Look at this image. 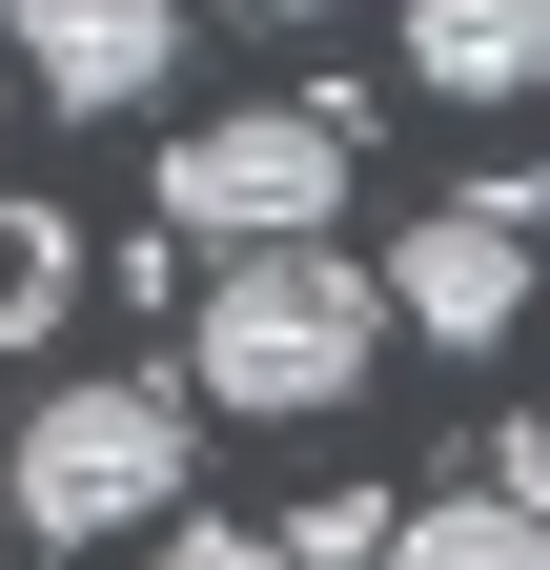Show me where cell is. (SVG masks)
<instances>
[{"instance_id":"obj_1","label":"cell","mask_w":550,"mask_h":570,"mask_svg":"<svg viewBox=\"0 0 550 570\" xmlns=\"http://www.w3.org/2000/svg\"><path fill=\"white\" fill-rule=\"evenodd\" d=\"M367 346H387V285L347 265V245H265V265H225L204 285V407H265V428H306V407H347L367 387Z\"/></svg>"},{"instance_id":"obj_6","label":"cell","mask_w":550,"mask_h":570,"mask_svg":"<svg viewBox=\"0 0 550 570\" xmlns=\"http://www.w3.org/2000/svg\"><path fill=\"white\" fill-rule=\"evenodd\" d=\"M407 82L429 102H530L550 82V0H407Z\"/></svg>"},{"instance_id":"obj_11","label":"cell","mask_w":550,"mask_h":570,"mask_svg":"<svg viewBox=\"0 0 550 570\" xmlns=\"http://www.w3.org/2000/svg\"><path fill=\"white\" fill-rule=\"evenodd\" d=\"M0 550H21V510H0Z\"/></svg>"},{"instance_id":"obj_9","label":"cell","mask_w":550,"mask_h":570,"mask_svg":"<svg viewBox=\"0 0 550 570\" xmlns=\"http://www.w3.org/2000/svg\"><path fill=\"white\" fill-rule=\"evenodd\" d=\"M144 570H306V550H286V530H164Z\"/></svg>"},{"instance_id":"obj_4","label":"cell","mask_w":550,"mask_h":570,"mask_svg":"<svg viewBox=\"0 0 550 570\" xmlns=\"http://www.w3.org/2000/svg\"><path fill=\"white\" fill-rule=\"evenodd\" d=\"M530 245H550L530 184H449L429 225L387 245V326H407V346H510V326H530Z\"/></svg>"},{"instance_id":"obj_10","label":"cell","mask_w":550,"mask_h":570,"mask_svg":"<svg viewBox=\"0 0 550 570\" xmlns=\"http://www.w3.org/2000/svg\"><path fill=\"white\" fill-rule=\"evenodd\" d=\"M245 21H326V0H245Z\"/></svg>"},{"instance_id":"obj_2","label":"cell","mask_w":550,"mask_h":570,"mask_svg":"<svg viewBox=\"0 0 550 570\" xmlns=\"http://www.w3.org/2000/svg\"><path fill=\"white\" fill-rule=\"evenodd\" d=\"M0 510H21V550H122V530H164V510H184V387H164V367L41 387Z\"/></svg>"},{"instance_id":"obj_5","label":"cell","mask_w":550,"mask_h":570,"mask_svg":"<svg viewBox=\"0 0 550 570\" xmlns=\"http://www.w3.org/2000/svg\"><path fill=\"white\" fill-rule=\"evenodd\" d=\"M0 61H21L61 122H122V102H164L184 0H0Z\"/></svg>"},{"instance_id":"obj_8","label":"cell","mask_w":550,"mask_h":570,"mask_svg":"<svg viewBox=\"0 0 550 570\" xmlns=\"http://www.w3.org/2000/svg\"><path fill=\"white\" fill-rule=\"evenodd\" d=\"M82 306V245H61V204H0V346H41Z\"/></svg>"},{"instance_id":"obj_7","label":"cell","mask_w":550,"mask_h":570,"mask_svg":"<svg viewBox=\"0 0 550 570\" xmlns=\"http://www.w3.org/2000/svg\"><path fill=\"white\" fill-rule=\"evenodd\" d=\"M387 570H550V510H530V489H429Z\"/></svg>"},{"instance_id":"obj_3","label":"cell","mask_w":550,"mask_h":570,"mask_svg":"<svg viewBox=\"0 0 550 570\" xmlns=\"http://www.w3.org/2000/svg\"><path fill=\"white\" fill-rule=\"evenodd\" d=\"M164 225H184L204 285L265 265V245H326V225H347V122H326V102H225V122H184V142H164Z\"/></svg>"}]
</instances>
